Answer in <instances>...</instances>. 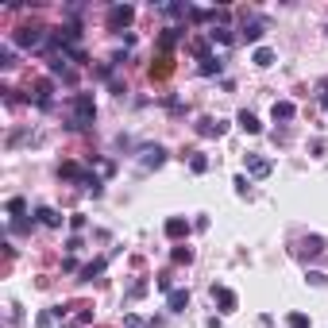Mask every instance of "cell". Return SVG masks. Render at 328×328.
<instances>
[{
  "instance_id": "ba28073f",
  "label": "cell",
  "mask_w": 328,
  "mask_h": 328,
  "mask_svg": "<svg viewBox=\"0 0 328 328\" xmlns=\"http://www.w3.org/2000/svg\"><path fill=\"white\" fill-rule=\"evenodd\" d=\"M62 317H66V309H62V305H54V309H43V313H39V317H35V324H39V328H58Z\"/></svg>"
},
{
  "instance_id": "9a60e30c",
  "label": "cell",
  "mask_w": 328,
  "mask_h": 328,
  "mask_svg": "<svg viewBox=\"0 0 328 328\" xmlns=\"http://www.w3.org/2000/svg\"><path fill=\"white\" fill-rule=\"evenodd\" d=\"M251 62H255V66H259V69H267V66H274V51H270V46H259V51L251 54Z\"/></svg>"
},
{
  "instance_id": "7a4b0ae2",
  "label": "cell",
  "mask_w": 328,
  "mask_h": 328,
  "mask_svg": "<svg viewBox=\"0 0 328 328\" xmlns=\"http://www.w3.org/2000/svg\"><path fill=\"white\" fill-rule=\"evenodd\" d=\"M193 131H197L201 139H220L228 131V120H213V116H201L197 124H193Z\"/></svg>"
},
{
  "instance_id": "2e32d148",
  "label": "cell",
  "mask_w": 328,
  "mask_h": 328,
  "mask_svg": "<svg viewBox=\"0 0 328 328\" xmlns=\"http://www.w3.org/2000/svg\"><path fill=\"white\" fill-rule=\"evenodd\" d=\"M58 174H62V178H69V181H85V170H81L78 162H62Z\"/></svg>"
},
{
  "instance_id": "9c48e42d",
  "label": "cell",
  "mask_w": 328,
  "mask_h": 328,
  "mask_svg": "<svg viewBox=\"0 0 328 328\" xmlns=\"http://www.w3.org/2000/svg\"><path fill=\"white\" fill-rule=\"evenodd\" d=\"M190 220H185V216H170V220H166V236H170V240H181V236H190Z\"/></svg>"
},
{
  "instance_id": "6da1fadb",
  "label": "cell",
  "mask_w": 328,
  "mask_h": 328,
  "mask_svg": "<svg viewBox=\"0 0 328 328\" xmlns=\"http://www.w3.org/2000/svg\"><path fill=\"white\" fill-rule=\"evenodd\" d=\"M93 116H97L93 93H78V97H74V128H85V124H93Z\"/></svg>"
},
{
  "instance_id": "4dcf8cb0",
  "label": "cell",
  "mask_w": 328,
  "mask_h": 328,
  "mask_svg": "<svg viewBox=\"0 0 328 328\" xmlns=\"http://www.w3.org/2000/svg\"><path fill=\"white\" fill-rule=\"evenodd\" d=\"M12 66H16V58H12V51L4 46V51H0V69H12Z\"/></svg>"
},
{
  "instance_id": "ffe728a7",
  "label": "cell",
  "mask_w": 328,
  "mask_h": 328,
  "mask_svg": "<svg viewBox=\"0 0 328 328\" xmlns=\"http://www.w3.org/2000/svg\"><path fill=\"white\" fill-rule=\"evenodd\" d=\"M190 19L193 24H208V19H216V12L213 8H190Z\"/></svg>"
},
{
  "instance_id": "cb8c5ba5",
  "label": "cell",
  "mask_w": 328,
  "mask_h": 328,
  "mask_svg": "<svg viewBox=\"0 0 328 328\" xmlns=\"http://www.w3.org/2000/svg\"><path fill=\"white\" fill-rule=\"evenodd\" d=\"M85 190L93 193V197H101V193H104V185H101V178H97V174H85Z\"/></svg>"
},
{
  "instance_id": "5bb4252c",
  "label": "cell",
  "mask_w": 328,
  "mask_h": 328,
  "mask_svg": "<svg viewBox=\"0 0 328 328\" xmlns=\"http://www.w3.org/2000/svg\"><path fill=\"white\" fill-rule=\"evenodd\" d=\"M35 216H39V224H43V228H62V216L58 213H54V208H39V213H35Z\"/></svg>"
},
{
  "instance_id": "52a82bcc",
  "label": "cell",
  "mask_w": 328,
  "mask_h": 328,
  "mask_svg": "<svg viewBox=\"0 0 328 328\" xmlns=\"http://www.w3.org/2000/svg\"><path fill=\"white\" fill-rule=\"evenodd\" d=\"M166 309L170 313H185L190 309V290H170V294H166Z\"/></svg>"
},
{
  "instance_id": "4316f807",
  "label": "cell",
  "mask_w": 328,
  "mask_h": 328,
  "mask_svg": "<svg viewBox=\"0 0 328 328\" xmlns=\"http://www.w3.org/2000/svg\"><path fill=\"white\" fill-rule=\"evenodd\" d=\"M8 213H12V216H24V213H27V201H24V197H12V201H8Z\"/></svg>"
},
{
  "instance_id": "44dd1931",
  "label": "cell",
  "mask_w": 328,
  "mask_h": 328,
  "mask_svg": "<svg viewBox=\"0 0 328 328\" xmlns=\"http://www.w3.org/2000/svg\"><path fill=\"white\" fill-rule=\"evenodd\" d=\"M243 39H247V43H259V39H263V24H259V19L243 27Z\"/></svg>"
},
{
  "instance_id": "f1b7e54d",
  "label": "cell",
  "mask_w": 328,
  "mask_h": 328,
  "mask_svg": "<svg viewBox=\"0 0 328 328\" xmlns=\"http://www.w3.org/2000/svg\"><path fill=\"white\" fill-rule=\"evenodd\" d=\"M174 263H193V251L190 247H174Z\"/></svg>"
},
{
  "instance_id": "277c9868",
  "label": "cell",
  "mask_w": 328,
  "mask_h": 328,
  "mask_svg": "<svg viewBox=\"0 0 328 328\" xmlns=\"http://www.w3.org/2000/svg\"><path fill=\"white\" fill-rule=\"evenodd\" d=\"M243 166H247L251 178H267V174L274 170V162H270V158H263V155H243Z\"/></svg>"
},
{
  "instance_id": "3957f363",
  "label": "cell",
  "mask_w": 328,
  "mask_h": 328,
  "mask_svg": "<svg viewBox=\"0 0 328 328\" xmlns=\"http://www.w3.org/2000/svg\"><path fill=\"white\" fill-rule=\"evenodd\" d=\"M131 19H135V8H131V4H112V8H108V27H112V31L128 27Z\"/></svg>"
},
{
  "instance_id": "4fadbf2b",
  "label": "cell",
  "mask_w": 328,
  "mask_h": 328,
  "mask_svg": "<svg viewBox=\"0 0 328 328\" xmlns=\"http://www.w3.org/2000/svg\"><path fill=\"white\" fill-rule=\"evenodd\" d=\"M162 162H166V151L162 147H147V151H143V166H147V170H151V166L158 170Z\"/></svg>"
},
{
  "instance_id": "d6986e66",
  "label": "cell",
  "mask_w": 328,
  "mask_h": 328,
  "mask_svg": "<svg viewBox=\"0 0 328 328\" xmlns=\"http://www.w3.org/2000/svg\"><path fill=\"white\" fill-rule=\"evenodd\" d=\"M101 274H104V259H93L89 267H81V278H89V282H93V278H101Z\"/></svg>"
},
{
  "instance_id": "8992f818",
  "label": "cell",
  "mask_w": 328,
  "mask_h": 328,
  "mask_svg": "<svg viewBox=\"0 0 328 328\" xmlns=\"http://www.w3.org/2000/svg\"><path fill=\"white\" fill-rule=\"evenodd\" d=\"M19 46H43V27H16Z\"/></svg>"
},
{
  "instance_id": "7402d4cb",
  "label": "cell",
  "mask_w": 328,
  "mask_h": 328,
  "mask_svg": "<svg viewBox=\"0 0 328 328\" xmlns=\"http://www.w3.org/2000/svg\"><path fill=\"white\" fill-rule=\"evenodd\" d=\"M286 324H290V328H313V320L305 317V313H290V317H286Z\"/></svg>"
},
{
  "instance_id": "7c38bea8",
  "label": "cell",
  "mask_w": 328,
  "mask_h": 328,
  "mask_svg": "<svg viewBox=\"0 0 328 328\" xmlns=\"http://www.w3.org/2000/svg\"><path fill=\"white\" fill-rule=\"evenodd\" d=\"M320 251H324V240H320V236H309V240L297 243V255H320Z\"/></svg>"
},
{
  "instance_id": "30bf717a",
  "label": "cell",
  "mask_w": 328,
  "mask_h": 328,
  "mask_svg": "<svg viewBox=\"0 0 328 328\" xmlns=\"http://www.w3.org/2000/svg\"><path fill=\"white\" fill-rule=\"evenodd\" d=\"M236 124H240V128H243V131H247V135H259V131H263V124H259V116H255V112H247V108H243V112H240V116H236Z\"/></svg>"
},
{
  "instance_id": "ac0fdd59",
  "label": "cell",
  "mask_w": 328,
  "mask_h": 328,
  "mask_svg": "<svg viewBox=\"0 0 328 328\" xmlns=\"http://www.w3.org/2000/svg\"><path fill=\"white\" fill-rule=\"evenodd\" d=\"M185 155H190V170H193V174H205V170H208V158L201 155V151H185Z\"/></svg>"
},
{
  "instance_id": "8fae6325",
  "label": "cell",
  "mask_w": 328,
  "mask_h": 328,
  "mask_svg": "<svg viewBox=\"0 0 328 328\" xmlns=\"http://www.w3.org/2000/svg\"><path fill=\"white\" fill-rule=\"evenodd\" d=\"M270 116H274V120H294L297 116V108H294V101H274V108H270Z\"/></svg>"
},
{
  "instance_id": "e0dca14e",
  "label": "cell",
  "mask_w": 328,
  "mask_h": 328,
  "mask_svg": "<svg viewBox=\"0 0 328 328\" xmlns=\"http://www.w3.org/2000/svg\"><path fill=\"white\" fill-rule=\"evenodd\" d=\"M201 74H205V78H213V74H220V69H224V62H220V58H213V54H208V58H201Z\"/></svg>"
},
{
  "instance_id": "484cf974",
  "label": "cell",
  "mask_w": 328,
  "mask_h": 328,
  "mask_svg": "<svg viewBox=\"0 0 328 328\" xmlns=\"http://www.w3.org/2000/svg\"><path fill=\"white\" fill-rule=\"evenodd\" d=\"M232 185H236V193H240V197H251V181L243 178V174H236V181H232Z\"/></svg>"
},
{
  "instance_id": "836d02e7",
  "label": "cell",
  "mask_w": 328,
  "mask_h": 328,
  "mask_svg": "<svg viewBox=\"0 0 328 328\" xmlns=\"http://www.w3.org/2000/svg\"><path fill=\"white\" fill-rule=\"evenodd\" d=\"M324 35H328V27H324Z\"/></svg>"
},
{
  "instance_id": "83f0119b",
  "label": "cell",
  "mask_w": 328,
  "mask_h": 328,
  "mask_svg": "<svg viewBox=\"0 0 328 328\" xmlns=\"http://www.w3.org/2000/svg\"><path fill=\"white\" fill-rule=\"evenodd\" d=\"M305 282H309V286H328V274H320V270H309V274H305Z\"/></svg>"
},
{
  "instance_id": "5b68a950",
  "label": "cell",
  "mask_w": 328,
  "mask_h": 328,
  "mask_svg": "<svg viewBox=\"0 0 328 328\" xmlns=\"http://www.w3.org/2000/svg\"><path fill=\"white\" fill-rule=\"evenodd\" d=\"M213 297H216V305H220V313H236L240 309V297H236L228 286H213Z\"/></svg>"
},
{
  "instance_id": "1f68e13d",
  "label": "cell",
  "mask_w": 328,
  "mask_h": 328,
  "mask_svg": "<svg viewBox=\"0 0 328 328\" xmlns=\"http://www.w3.org/2000/svg\"><path fill=\"white\" fill-rule=\"evenodd\" d=\"M69 228H74V232H81V228H85V216L74 213V216H69Z\"/></svg>"
},
{
  "instance_id": "f546056e",
  "label": "cell",
  "mask_w": 328,
  "mask_h": 328,
  "mask_svg": "<svg viewBox=\"0 0 328 328\" xmlns=\"http://www.w3.org/2000/svg\"><path fill=\"white\" fill-rule=\"evenodd\" d=\"M166 74H170V62H158V66H151V78H166Z\"/></svg>"
},
{
  "instance_id": "603a6c76",
  "label": "cell",
  "mask_w": 328,
  "mask_h": 328,
  "mask_svg": "<svg viewBox=\"0 0 328 328\" xmlns=\"http://www.w3.org/2000/svg\"><path fill=\"white\" fill-rule=\"evenodd\" d=\"M208 39H213V43H232V31H228V27H213V31H208Z\"/></svg>"
},
{
  "instance_id": "d6a6232c",
  "label": "cell",
  "mask_w": 328,
  "mask_h": 328,
  "mask_svg": "<svg viewBox=\"0 0 328 328\" xmlns=\"http://www.w3.org/2000/svg\"><path fill=\"white\" fill-rule=\"evenodd\" d=\"M143 294H147V282H135V286L128 290V297H143Z\"/></svg>"
},
{
  "instance_id": "d4e9b609",
  "label": "cell",
  "mask_w": 328,
  "mask_h": 328,
  "mask_svg": "<svg viewBox=\"0 0 328 328\" xmlns=\"http://www.w3.org/2000/svg\"><path fill=\"white\" fill-rule=\"evenodd\" d=\"M124 324H128V328H151V320L139 317V313H128V317H124Z\"/></svg>"
}]
</instances>
